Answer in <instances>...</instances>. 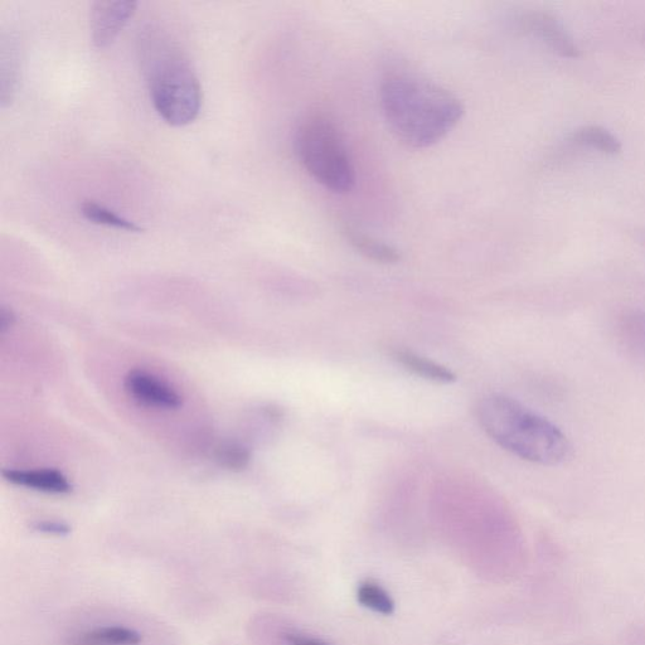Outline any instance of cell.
I'll return each mask as SVG.
<instances>
[{
	"label": "cell",
	"instance_id": "4",
	"mask_svg": "<svg viewBox=\"0 0 645 645\" xmlns=\"http://www.w3.org/2000/svg\"><path fill=\"white\" fill-rule=\"evenodd\" d=\"M300 164L320 186L338 195L356 186V168L337 125L322 114L300 121L294 138Z\"/></svg>",
	"mask_w": 645,
	"mask_h": 645
},
{
	"label": "cell",
	"instance_id": "10",
	"mask_svg": "<svg viewBox=\"0 0 645 645\" xmlns=\"http://www.w3.org/2000/svg\"><path fill=\"white\" fill-rule=\"evenodd\" d=\"M394 358L405 370L414 373L417 377L424 378V380L444 383V385L457 381V376L448 367L420 356V354L410 351H396Z\"/></svg>",
	"mask_w": 645,
	"mask_h": 645
},
{
	"label": "cell",
	"instance_id": "8",
	"mask_svg": "<svg viewBox=\"0 0 645 645\" xmlns=\"http://www.w3.org/2000/svg\"><path fill=\"white\" fill-rule=\"evenodd\" d=\"M3 478L14 486L47 494H67L72 491L69 478L56 469H4Z\"/></svg>",
	"mask_w": 645,
	"mask_h": 645
},
{
	"label": "cell",
	"instance_id": "3",
	"mask_svg": "<svg viewBox=\"0 0 645 645\" xmlns=\"http://www.w3.org/2000/svg\"><path fill=\"white\" fill-rule=\"evenodd\" d=\"M478 420L494 443L526 462L554 467L570 458V441L559 426L512 397H484Z\"/></svg>",
	"mask_w": 645,
	"mask_h": 645
},
{
	"label": "cell",
	"instance_id": "11",
	"mask_svg": "<svg viewBox=\"0 0 645 645\" xmlns=\"http://www.w3.org/2000/svg\"><path fill=\"white\" fill-rule=\"evenodd\" d=\"M569 142L577 147L596 150L608 155H615L622 150V143L609 130L598 125H586L570 134Z\"/></svg>",
	"mask_w": 645,
	"mask_h": 645
},
{
	"label": "cell",
	"instance_id": "12",
	"mask_svg": "<svg viewBox=\"0 0 645 645\" xmlns=\"http://www.w3.org/2000/svg\"><path fill=\"white\" fill-rule=\"evenodd\" d=\"M142 640V635L135 629L103 627L76 635L69 645H139Z\"/></svg>",
	"mask_w": 645,
	"mask_h": 645
},
{
	"label": "cell",
	"instance_id": "7",
	"mask_svg": "<svg viewBox=\"0 0 645 645\" xmlns=\"http://www.w3.org/2000/svg\"><path fill=\"white\" fill-rule=\"evenodd\" d=\"M126 391L140 404L160 410H178L182 397L171 385L145 371L135 370L125 378Z\"/></svg>",
	"mask_w": 645,
	"mask_h": 645
},
{
	"label": "cell",
	"instance_id": "19",
	"mask_svg": "<svg viewBox=\"0 0 645 645\" xmlns=\"http://www.w3.org/2000/svg\"><path fill=\"white\" fill-rule=\"evenodd\" d=\"M14 323V317L11 312H8V310L3 309L2 310V315H0V328H2V331H7L8 328L12 327V324Z\"/></svg>",
	"mask_w": 645,
	"mask_h": 645
},
{
	"label": "cell",
	"instance_id": "14",
	"mask_svg": "<svg viewBox=\"0 0 645 645\" xmlns=\"http://www.w3.org/2000/svg\"><path fill=\"white\" fill-rule=\"evenodd\" d=\"M81 215L87 221L95 223V225L113 227V229L128 231V232H142L143 229L137 223L128 220L118 213L110 210V208L99 205L94 201H85L80 206Z\"/></svg>",
	"mask_w": 645,
	"mask_h": 645
},
{
	"label": "cell",
	"instance_id": "18",
	"mask_svg": "<svg viewBox=\"0 0 645 645\" xmlns=\"http://www.w3.org/2000/svg\"><path fill=\"white\" fill-rule=\"evenodd\" d=\"M286 640H288L290 645H331L323 642V640L305 637L302 634H288L286 635Z\"/></svg>",
	"mask_w": 645,
	"mask_h": 645
},
{
	"label": "cell",
	"instance_id": "16",
	"mask_svg": "<svg viewBox=\"0 0 645 645\" xmlns=\"http://www.w3.org/2000/svg\"><path fill=\"white\" fill-rule=\"evenodd\" d=\"M216 457L222 467L236 472L246 469L251 462L250 450L239 443L223 444L217 449Z\"/></svg>",
	"mask_w": 645,
	"mask_h": 645
},
{
	"label": "cell",
	"instance_id": "1",
	"mask_svg": "<svg viewBox=\"0 0 645 645\" xmlns=\"http://www.w3.org/2000/svg\"><path fill=\"white\" fill-rule=\"evenodd\" d=\"M380 104L392 134L411 149L438 144L464 115V105L453 92L404 67L383 76Z\"/></svg>",
	"mask_w": 645,
	"mask_h": 645
},
{
	"label": "cell",
	"instance_id": "9",
	"mask_svg": "<svg viewBox=\"0 0 645 645\" xmlns=\"http://www.w3.org/2000/svg\"><path fill=\"white\" fill-rule=\"evenodd\" d=\"M342 235L354 251L373 263L395 265L401 260V252L396 247L367 234L366 231L351 225V223H344Z\"/></svg>",
	"mask_w": 645,
	"mask_h": 645
},
{
	"label": "cell",
	"instance_id": "6",
	"mask_svg": "<svg viewBox=\"0 0 645 645\" xmlns=\"http://www.w3.org/2000/svg\"><path fill=\"white\" fill-rule=\"evenodd\" d=\"M135 2H95L90 12L91 40L95 47L108 48L134 16Z\"/></svg>",
	"mask_w": 645,
	"mask_h": 645
},
{
	"label": "cell",
	"instance_id": "5",
	"mask_svg": "<svg viewBox=\"0 0 645 645\" xmlns=\"http://www.w3.org/2000/svg\"><path fill=\"white\" fill-rule=\"evenodd\" d=\"M513 27L523 35L531 36L546 45L556 55L576 58L580 55L574 38L564 23L554 14L543 11H528L513 18Z\"/></svg>",
	"mask_w": 645,
	"mask_h": 645
},
{
	"label": "cell",
	"instance_id": "17",
	"mask_svg": "<svg viewBox=\"0 0 645 645\" xmlns=\"http://www.w3.org/2000/svg\"><path fill=\"white\" fill-rule=\"evenodd\" d=\"M33 530L47 535L67 536L70 535L71 527L65 522L58 521H40L33 523Z\"/></svg>",
	"mask_w": 645,
	"mask_h": 645
},
{
	"label": "cell",
	"instance_id": "2",
	"mask_svg": "<svg viewBox=\"0 0 645 645\" xmlns=\"http://www.w3.org/2000/svg\"><path fill=\"white\" fill-rule=\"evenodd\" d=\"M139 43L155 111L172 126L193 123L201 111L202 87L186 53L160 29H147Z\"/></svg>",
	"mask_w": 645,
	"mask_h": 645
},
{
	"label": "cell",
	"instance_id": "13",
	"mask_svg": "<svg viewBox=\"0 0 645 645\" xmlns=\"http://www.w3.org/2000/svg\"><path fill=\"white\" fill-rule=\"evenodd\" d=\"M618 334L625 347L645 356V310L625 312L619 319Z\"/></svg>",
	"mask_w": 645,
	"mask_h": 645
},
{
	"label": "cell",
	"instance_id": "15",
	"mask_svg": "<svg viewBox=\"0 0 645 645\" xmlns=\"http://www.w3.org/2000/svg\"><path fill=\"white\" fill-rule=\"evenodd\" d=\"M357 599L358 603L376 611V613L383 615L394 613L395 603L390 594L382 586L372 583V581H366L358 586Z\"/></svg>",
	"mask_w": 645,
	"mask_h": 645
}]
</instances>
